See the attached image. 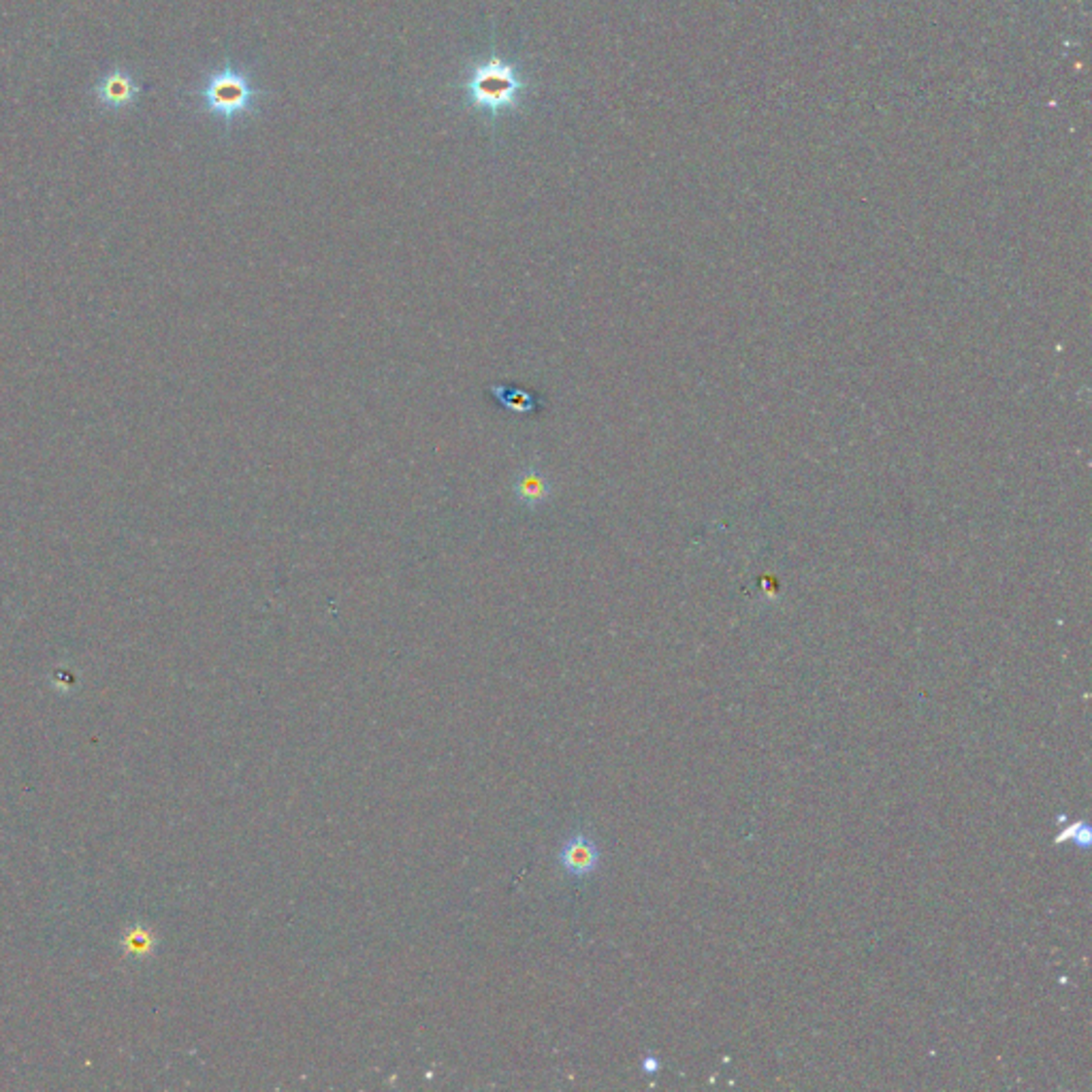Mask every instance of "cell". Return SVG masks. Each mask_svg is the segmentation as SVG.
Returning <instances> with one entry per match:
<instances>
[{
	"label": "cell",
	"instance_id": "6da1fadb",
	"mask_svg": "<svg viewBox=\"0 0 1092 1092\" xmlns=\"http://www.w3.org/2000/svg\"><path fill=\"white\" fill-rule=\"evenodd\" d=\"M469 101L476 110L489 113H504L515 110L521 94L526 92V81L519 78L517 69L499 56H491L478 62L466 83Z\"/></svg>",
	"mask_w": 1092,
	"mask_h": 1092
},
{
	"label": "cell",
	"instance_id": "7a4b0ae2",
	"mask_svg": "<svg viewBox=\"0 0 1092 1092\" xmlns=\"http://www.w3.org/2000/svg\"><path fill=\"white\" fill-rule=\"evenodd\" d=\"M259 94L261 90L254 88L250 75L233 67H224L211 73L201 90L208 112L222 117L224 122H231L235 117L248 113Z\"/></svg>",
	"mask_w": 1092,
	"mask_h": 1092
},
{
	"label": "cell",
	"instance_id": "3957f363",
	"mask_svg": "<svg viewBox=\"0 0 1092 1092\" xmlns=\"http://www.w3.org/2000/svg\"><path fill=\"white\" fill-rule=\"evenodd\" d=\"M599 858H602V855H599L597 843L583 832H576L572 837H567L562 845L560 855H557L562 869L572 877H587L595 873V869L599 866Z\"/></svg>",
	"mask_w": 1092,
	"mask_h": 1092
},
{
	"label": "cell",
	"instance_id": "277c9868",
	"mask_svg": "<svg viewBox=\"0 0 1092 1092\" xmlns=\"http://www.w3.org/2000/svg\"><path fill=\"white\" fill-rule=\"evenodd\" d=\"M99 90V101L105 107H113V110H122V107L131 105L137 96V83L131 78V73L126 71H112L107 73L103 81L96 85Z\"/></svg>",
	"mask_w": 1092,
	"mask_h": 1092
},
{
	"label": "cell",
	"instance_id": "5b68a950",
	"mask_svg": "<svg viewBox=\"0 0 1092 1092\" xmlns=\"http://www.w3.org/2000/svg\"><path fill=\"white\" fill-rule=\"evenodd\" d=\"M120 946L128 958H149L156 949V937L149 928L135 924L126 928V933L120 939Z\"/></svg>",
	"mask_w": 1092,
	"mask_h": 1092
},
{
	"label": "cell",
	"instance_id": "8992f818",
	"mask_svg": "<svg viewBox=\"0 0 1092 1092\" xmlns=\"http://www.w3.org/2000/svg\"><path fill=\"white\" fill-rule=\"evenodd\" d=\"M515 491H517V498L521 501L536 506V504H542V501L549 498L551 487H549V480H546L540 472H526L521 476Z\"/></svg>",
	"mask_w": 1092,
	"mask_h": 1092
}]
</instances>
